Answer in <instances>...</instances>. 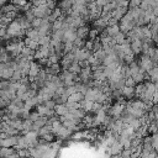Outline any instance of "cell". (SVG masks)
<instances>
[{"mask_svg":"<svg viewBox=\"0 0 158 158\" xmlns=\"http://www.w3.org/2000/svg\"><path fill=\"white\" fill-rule=\"evenodd\" d=\"M122 149H123V147H122V144H121L118 141H116V139H115V141L111 143L110 152H111V154H112V156H114V154H120Z\"/></svg>","mask_w":158,"mask_h":158,"instance_id":"ba28073f","label":"cell"},{"mask_svg":"<svg viewBox=\"0 0 158 158\" xmlns=\"http://www.w3.org/2000/svg\"><path fill=\"white\" fill-rule=\"evenodd\" d=\"M105 30H106V33H107V36H109V37H114V36H116V35L120 32L118 23H116V25H111V26H107Z\"/></svg>","mask_w":158,"mask_h":158,"instance_id":"9c48e42d","label":"cell"},{"mask_svg":"<svg viewBox=\"0 0 158 158\" xmlns=\"http://www.w3.org/2000/svg\"><path fill=\"white\" fill-rule=\"evenodd\" d=\"M84 99V95L81 94V93H79V91H75V93H73L72 95H69L68 96V100L67 101H72V102H79L80 100H83Z\"/></svg>","mask_w":158,"mask_h":158,"instance_id":"8fae6325","label":"cell"},{"mask_svg":"<svg viewBox=\"0 0 158 158\" xmlns=\"http://www.w3.org/2000/svg\"><path fill=\"white\" fill-rule=\"evenodd\" d=\"M37 42H38V46H49V43H51V36H41Z\"/></svg>","mask_w":158,"mask_h":158,"instance_id":"5bb4252c","label":"cell"},{"mask_svg":"<svg viewBox=\"0 0 158 158\" xmlns=\"http://www.w3.org/2000/svg\"><path fill=\"white\" fill-rule=\"evenodd\" d=\"M5 132H6L9 136H19V135H20V131L16 130V128H14V127H11V126H9Z\"/></svg>","mask_w":158,"mask_h":158,"instance_id":"e0dca14e","label":"cell"},{"mask_svg":"<svg viewBox=\"0 0 158 158\" xmlns=\"http://www.w3.org/2000/svg\"><path fill=\"white\" fill-rule=\"evenodd\" d=\"M142 0H127V10L128 9H133V7H138Z\"/></svg>","mask_w":158,"mask_h":158,"instance_id":"2e32d148","label":"cell"},{"mask_svg":"<svg viewBox=\"0 0 158 158\" xmlns=\"http://www.w3.org/2000/svg\"><path fill=\"white\" fill-rule=\"evenodd\" d=\"M17 143V136H9L4 139H0V147H15Z\"/></svg>","mask_w":158,"mask_h":158,"instance_id":"3957f363","label":"cell"},{"mask_svg":"<svg viewBox=\"0 0 158 158\" xmlns=\"http://www.w3.org/2000/svg\"><path fill=\"white\" fill-rule=\"evenodd\" d=\"M112 38H114V41H115V43H116V44H122V43H123V41H125V38H126V35H125L123 32H121V31H120V32H118L116 36H114Z\"/></svg>","mask_w":158,"mask_h":158,"instance_id":"4fadbf2b","label":"cell"},{"mask_svg":"<svg viewBox=\"0 0 158 158\" xmlns=\"http://www.w3.org/2000/svg\"><path fill=\"white\" fill-rule=\"evenodd\" d=\"M67 70L68 72H70V73H73V74H75V75H78L79 73H80V70H81V68L79 67V64H78V60H75L74 59V62L67 68Z\"/></svg>","mask_w":158,"mask_h":158,"instance_id":"30bf717a","label":"cell"},{"mask_svg":"<svg viewBox=\"0 0 158 158\" xmlns=\"http://www.w3.org/2000/svg\"><path fill=\"white\" fill-rule=\"evenodd\" d=\"M0 109H1V107H0Z\"/></svg>","mask_w":158,"mask_h":158,"instance_id":"603a6c76","label":"cell"},{"mask_svg":"<svg viewBox=\"0 0 158 158\" xmlns=\"http://www.w3.org/2000/svg\"><path fill=\"white\" fill-rule=\"evenodd\" d=\"M21 78H22L21 72H20V70H15L14 74H12V77L10 78V80H11V81H20Z\"/></svg>","mask_w":158,"mask_h":158,"instance_id":"ac0fdd59","label":"cell"},{"mask_svg":"<svg viewBox=\"0 0 158 158\" xmlns=\"http://www.w3.org/2000/svg\"><path fill=\"white\" fill-rule=\"evenodd\" d=\"M120 156H121V158H131V151H130V148H123L121 151Z\"/></svg>","mask_w":158,"mask_h":158,"instance_id":"d6986e66","label":"cell"},{"mask_svg":"<svg viewBox=\"0 0 158 158\" xmlns=\"http://www.w3.org/2000/svg\"><path fill=\"white\" fill-rule=\"evenodd\" d=\"M54 112L58 115V116H63L68 112V107L65 106V104H59V105H56L54 107Z\"/></svg>","mask_w":158,"mask_h":158,"instance_id":"7c38bea8","label":"cell"},{"mask_svg":"<svg viewBox=\"0 0 158 158\" xmlns=\"http://www.w3.org/2000/svg\"><path fill=\"white\" fill-rule=\"evenodd\" d=\"M41 23H42V19L35 17V19L30 22V26H31V28H38V27L41 26Z\"/></svg>","mask_w":158,"mask_h":158,"instance_id":"9a60e30c","label":"cell"},{"mask_svg":"<svg viewBox=\"0 0 158 158\" xmlns=\"http://www.w3.org/2000/svg\"><path fill=\"white\" fill-rule=\"evenodd\" d=\"M127 12V7H122V6H117L112 12H111V17H114L115 20L120 21V19Z\"/></svg>","mask_w":158,"mask_h":158,"instance_id":"52a82bcc","label":"cell"},{"mask_svg":"<svg viewBox=\"0 0 158 158\" xmlns=\"http://www.w3.org/2000/svg\"><path fill=\"white\" fill-rule=\"evenodd\" d=\"M0 130H1V118H0Z\"/></svg>","mask_w":158,"mask_h":158,"instance_id":"7402d4cb","label":"cell"},{"mask_svg":"<svg viewBox=\"0 0 158 158\" xmlns=\"http://www.w3.org/2000/svg\"><path fill=\"white\" fill-rule=\"evenodd\" d=\"M41 69H42V68H41L35 60H31V62H30V67H28V77L35 78V77L38 74V72H40Z\"/></svg>","mask_w":158,"mask_h":158,"instance_id":"8992f818","label":"cell"},{"mask_svg":"<svg viewBox=\"0 0 158 158\" xmlns=\"http://www.w3.org/2000/svg\"><path fill=\"white\" fill-rule=\"evenodd\" d=\"M74 62V54L72 52H68V53H64L60 59H59V64L62 67V69H67L72 63Z\"/></svg>","mask_w":158,"mask_h":158,"instance_id":"6da1fadb","label":"cell"},{"mask_svg":"<svg viewBox=\"0 0 158 158\" xmlns=\"http://www.w3.org/2000/svg\"><path fill=\"white\" fill-rule=\"evenodd\" d=\"M43 104H44V105H46V106H47V107H48L49 110H54V107H56V102H54V101H53L52 99H49V100L44 101Z\"/></svg>","mask_w":158,"mask_h":158,"instance_id":"44dd1931","label":"cell"},{"mask_svg":"<svg viewBox=\"0 0 158 158\" xmlns=\"http://www.w3.org/2000/svg\"><path fill=\"white\" fill-rule=\"evenodd\" d=\"M89 30H90V27H89L88 25H83V26L78 27V28L75 30V32H77V37H78V38H81V40H86V38H88Z\"/></svg>","mask_w":158,"mask_h":158,"instance_id":"5b68a950","label":"cell"},{"mask_svg":"<svg viewBox=\"0 0 158 158\" xmlns=\"http://www.w3.org/2000/svg\"><path fill=\"white\" fill-rule=\"evenodd\" d=\"M136 85V83H135V80L132 79V77H127V78H125V86H135Z\"/></svg>","mask_w":158,"mask_h":158,"instance_id":"ffe728a7","label":"cell"},{"mask_svg":"<svg viewBox=\"0 0 158 158\" xmlns=\"http://www.w3.org/2000/svg\"><path fill=\"white\" fill-rule=\"evenodd\" d=\"M75 38H77L75 28L68 27V28H65L63 31V40H62V42H73Z\"/></svg>","mask_w":158,"mask_h":158,"instance_id":"7a4b0ae2","label":"cell"},{"mask_svg":"<svg viewBox=\"0 0 158 158\" xmlns=\"http://www.w3.org/2000/svg\"><path fill=\"white\" fill-rule=\"evenodd\" d=\"M130 47H131V51L135 56H138L141 54V51H142V40H132V42L130 43Z\"/></svg>","mask_w":158,"mask_h":158,"instance_id":"277c9868","label":"cell"}]
</instances>
